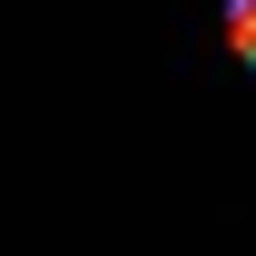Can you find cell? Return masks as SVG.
Wrapping results in <instances>:
<instances>
[{
  "label": "cell",
  "instance_id": "cell-1",
  "mask_svg": "<svg viewBox=\"0 0 256 256\" xmlns=\"http://www.w3.org/2000/svg\"><path fill=\"white\" fill-rule=\"evenodd\" d=\"M226 50L256 69V0H226Z\"/></svg>",
  "mask_w": 256,
  "mask_h": 256
}]
</instances>
